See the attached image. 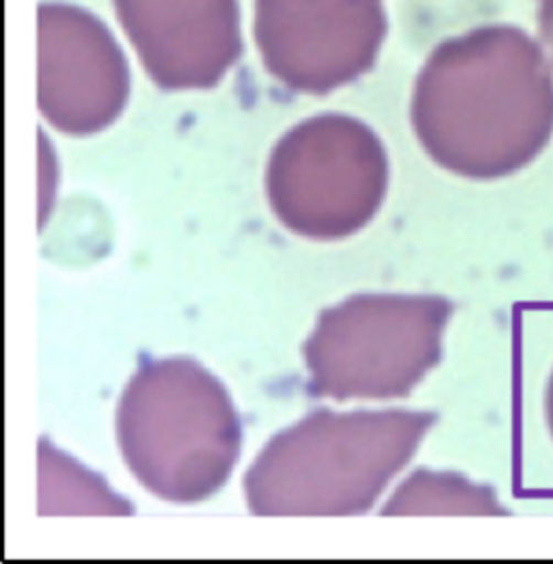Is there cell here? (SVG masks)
<instances>
[{
    "mask_svg": "<svg viewBox=\"0 0 553 564\" xmlns=\"http://www.w3.org/2000/svg\"><path fill=\"white\" fill-rule=\"evenodd\" d=\"M411 123L424 152L469 180L532 165L553 139V65L536 35L482 24L442 42L422 65Z\"/></svg>",
    "mask_w": 553,
    "mask_h": 564,
    "instance_id": "obj_1",
    "label": "cell"
},
{
    "mask_svg": "<svg viewBox=\"0 0 553 564\" xmlns=\"http://www.w3.org/2000/svg\"><path fill=\"white\" fill-rule=\"evenodd\" d=\"M435 420L429 411H314L276 433L249 467V510L262 517L366 512Z\"/></svg>",
    "mask_w": 553,
    "mask_h": 564,
    "instance_id": "obj_2",
    "label": "cell"
},
{
    "mask_svg": "<svg viewBox=\"0 0 553 564\" xmlns=\"http://www.w3.org/2000/svg\"><path fill=\"white\" fill-rule=\"evenodd\" d=\"M117 440L126 465L150 494L195 505L229 480L242 422L225 386L199 361L145 359L119 400Z\"/></svg>",
    "mask_w": 553,
    "mask_h": 564,
    "instance_id": "obj_3",
    "label": "cell"
},
{
    "mask_svg": "<svg viewBox=\"0 0 553 564\" xmlns=\"http://www.w3.org/2000/svg\"><path fill=\"white\" fill-rule=\"evenodd\" d=\"M452 303L433 294H355L318 316L303 346L310 394L404 398L442 361Z\"/></svg>",
    "mask_w": 553,
    "mask_h": 564,
    "instance_id": "obj_4",
    "label": "cell"
},
{
    "mask_svg": "<svg viewBox=\"0 0 553 564\" xmlns=\"http://www.w3.org/2000/svg\"><path fill=\"white\" fill-rule=\"evenodd\" d=\"M389 186L379 134L357 117L323 113L290 128L267 167L276 219L312 240H341L368 226Z\"/></svg>",
    "mask_w": 553,
    "mask_h": 564,
    "instance_id": "obj_5",
    "label": "cell"
},
{
    "mask_svg": "<svg viewBox=\"0 0 553 564\" xmlns=\"http://www.w3.org/2000/svg\"><path fill=\"white\" fill-rule=\"evenodd\" d=\"M383 0H256L267 72L292 91L327 96L372 69L388 37Z\"/></svg>",
    "mask_w": 553,
    "mask_h": 564,
    "instance_id": "obj_6",
    "label": "cell"
},
{
    "mask_svg": "<svg viewBox=\"0 0 553 564\" xmlns=\"http://www.w3.org/2000/svg\"><path fill=\"white\" fill-rule=\"evenodd\" d=\"M130 65L91 11L46 0L37 9V107L63 134L107 130L130 98Z\"/></svg>",
    "mask_w": 553,
    "mask_h": 564,
    "instance_id": "obj_7",
    "label": "cell"
},
{
    "mask_svg": "<svg viewBox=\"0 0 553 564\" xmlns=\"http://www.w3.org/2000/svg\"><path fill=\"white\" fill-rule=\"evenodd\" d=\"M143 69L165 91L213 89L242 55L238 0H112Z\"/></svg>",
    "mask_w": 553,
    "mask_h": 564,
    "instance_id": "obj_8",
    "label": "cell"
},
{
    "mask_svg": "<svg viewBox=\"0 0 553 564\" xmlns=\"http://www.w3.org/2000/svg\"><path fill=\"white\" fill-rule=\"evenodd\" d=\"M383 514H506L491 487L454 471L418 469L391 496Z\"/></svg>",
    "mask_w": 553,
    "mask_h": 564,
    "instance_id": "obj_9",
    "label": "cell"
},
{
    "mask_svg": "<svg viewBox=\"0 0 553 564\" xmlns=\"http://www.w3.org/2000/svg\"><path fill=\"white\" fill-rule=\"evenodd\" d=\"M130 514L109 487L46 442L40 448V514Z\"/></svg>",
    "mask_w": 553,
    "mask_h": 564,
    "instance_id": "obj_10",
    "label": "cell"
},
{
    "mask_svg": "<svg viewBox=\"0 0 553 564\" xmlns=\"http://www.w3.org/2000/svg\"><path fill=\"white\" fill-rule=\"evenodd\" d=\"M536 37L553 65V0L536 2Z\"/></svg>",
    "mask_w": 553,
    "mask_h": 564,
    "instance_id": "obj_11",
    "label": "cell"
},
{
    "mask_svg": "<svg viewBox=\"0 0 553 564\" xmlns=\"http://www.w3.org/2000/svg\"><path fill=\"white\" fill-rule=\"evenodd\" d=\"M545 415H547V426L553 437V372L547 383V392H545Z\"/></svg>",
    "mask_w": 553,
    "mask_h": 564,
    "instance_id": "obj_12",
    "label": "cell"
}]
</instances>
